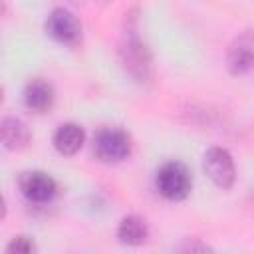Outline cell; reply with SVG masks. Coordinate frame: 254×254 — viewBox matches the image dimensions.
Wrapping results in <instances>:
<instances>
[{
	"instance_id": "obj_13",
	"label": "cell",
	"mask_w": 254,
	"mask_h": 254,
	"mask_svg": "<svg viewBox=\"0 0 254 254\" xmlns=\"http://www.w3.org/2000/svg\"><path fill=\"white\" fill-rule=\"evenodd\" d=\"M183 250H187V252H210L212 248L210 246H206V244H202V242H198L196 238H194V242H187L185 246H183Z\"/></svg>"
},
{
	"instance_id": "obj_8",
	"label": "cell",
	"mask_w": 254,
	"mask_h": 254,
	"mask_svg": "<svg viewBox=\"0 0 254 254\" xmlns=\"http://www.w3.org/2000/svg\"><path fill=\"white\" fill-rule=\"evenodd\" d=\"M22 99H24V105L32 113L42 115V113H48L54 107V103H56V89H54V85L48 79L34 77V79H30L24 85Z\"/></svg>"
},
{
	"instance_id": "obj_6",
	"label": "cell",
	"mask_w": 254,
	"mask_h": 254,
	"mask_svg": "<svg viewBox=\"0 0 254 254\" xmlns=\"http://www.w3.org/2000/svg\"><path fill=\"white\" fill-rule=\"evenodd\" d=\"M44 30L52 40L65 46H73L81 38V24L67 8H54L44 22Z\"/></svg>"
},
{
	"instance_id": "obj_11",
	"label": "cell",
	"mask_w": 254,
	"mask_h": 254,
	"mask_svg": "<svg viewBox=\"0 0 254 254\" xmlns=\"http://www.w3.org/2000/svg\"><path fill=\"white\" fill-rule=\"evenodd\" d=\"M117 238L125 246H141L149 238V224L139 214H127L119 220Z\"/></svg>"
},
{
	"instance_id": "obj_2",
	"label": "cell",
	"mask_w": 254,
	"mask_h": 254,
	"mask_svg": "<svg viewBox=\"0 0 254 254\" xmlns=\"http://www.w3.org/2000/svg\"><path fill=\"white\" fill-rule=\"evenodd\" d=\"M157 190L163 198L179 202L185 200L192 189V177L185 163L181 161H167L161 165L155 177Z\"/></svg>"
},
{
	"instance_id": "obj_9",
	"label": "cell",
	"mask_w": 254,
	"mask_h": 254,
	"mask_svg": "<svg viewBox=\"0 0 254 254\" xmlns=\"http://www.w3.org/2000/svg\"><path fill=\"white\" fill-rule=\"evenodd\" d=\"M54 149L64 157H73L85 143V131L77 123H62L54 133Z\"/></svg>"
},
{
	"instance_id": "obj_1",
	"label": "cell",
	"mask_w": 254,
	"mask_h": 254,
	"mask_svg": "<svg viewBox=\"0 0 254 254\" xmlns=\"http://www.w3.org/2000/svg\"><path fill=\"white\" fill-rule=\"evenodd\" d=\"M119 60L125 71L135 81H149L153 75V58L147 48V44L137 34V22L135 18H129L121 42H119Z\"/></svg>"
},
{
	"instance_id": "obj_7",
	"label": "cell",
	"mask_w": 254,
	"mask_h": 254,
	"mask_svg": "<svg viewBox=\"0 0 254 254\" xmlns=\"http://www.w3.org/2000/svg\"><path fill=\"white\" fill-rule=\"evenodd\" d=\"M226 67L232 75H244L254 69V30H244L230 42Z\"/></svg>"
},
{
	"instance_id": "obj_3",
	"label": "cell",
	"mask_w": 254,
	"mask_h": 254,
	"mask_svg": "<svg viewBox=\"0 0 254 254\" xmlns=\"http://www.w3.org/2000/svg\"><path fill=\"white\" fill-rule=\"evenodd\" d=\"M93 155L105 165H115L131 155V137L119 127H101L93 135Z\"/></svg>"
},
{
	"instance_id": "obj_5",
	"label": "cell",
	"mask_w": 254,
	"mask_h": 254,
	"mask_svg": "<svg viewBox=\"0 0 254 254\" xmlns=\"http://www.w3.org/2000/svg\"><path fill=\"white\" fill-rule=\"evenodd\" d=\"M18 189L20 192L36 204H46L58 194V183L56 179L46 171H24L18 177Z\"/></svg>"
},
{
	"instance_id": "obj_10",
	"label": "cell",
	"mask_w": 254,
	"mask_h": 254,
	"mask_svg": "<svg viewBox=\"0 0 254 254\" xmlns=\"http://www.w3.org/2000/svg\"><path fill=\"white\" fill-rule=\"evenodd\" d=\"M0 137L2 145L8 151H22L30 143V129L18 117H4L0 123Z\"/></svg>"
},
{
	"instance_id": "obj_12",
	"label": "cell",
	"mask_w": 254,
	"mask_h": 254,
	"mask_svg": "<svg viewBox=\"0 0 254 254\" xmlns=\"http://www.w3.org/2000/svg\"><path fill=\"white\" fill-rule=\"evenodd\" d=\"M36 250H38L36 242H34L30 236H26V234L14 236V238L8 242V246H6V252H8V254H32V252H36Z\"/></svg>"
},
{
	"instance_id": "obj_4",
	"label": "cell",
	"mask_w": 254,
	"mask_h": 254,
	"mask_svg": "<svg viewBox=\"0 0 254 254\" xmlns=\"http://www.w3.org/2000/svg\"><path fill=\"white\" fill-rule=\"evenodd\" d=\"M204 175L222 190H228L236 181V165L232 155L222 147H210L202 157Z\"/></svg>"
}]
</instances>
